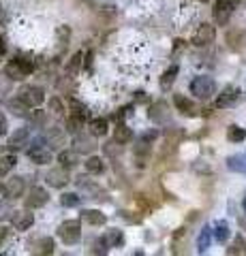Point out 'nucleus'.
Segmentation results:
<instances>
[{"label": "nucleus", "mask_w": 246, "mask_h": 256, "mask_svg": "<svg viewBox=\"0 0 246 256\" xmlns=\"http://www.w3.org/2000/svg\"><path fill=\"white\" fill-rule=\"evenodd\" d=\"M109 132V124L105 118H94L90 120V134L92 137H105Z\"/></svg>", "instance_id": "nucleus-16"}, {"label": "nucleus", "mask_w": 246, "mask_h": 256, "mask_svg": "<svg viewBox=\"0 0 246 256\" xmlns=\"http://www.w3.org/2000/svg\"><path fill=\"white\" fill-rule=\"evenodd\" d=\"M103 239H105V244L109 248H116V246L124 244V235H122V230H118V228H109L107 233L103 235Z\"/></svg>", "instance_id": "nucleus-22"}, {"label": "nucleus", "mask_w": 246, "mask_h": 256, "mask_svg": "<svg viewBox=\"0 0 246 256\" xmlns=\"http://www.w3.org/2000/svg\"><path fill=\"white\" fill-rule=\"evenodd\" d=\"M190 92H193L197 98L208 100L210 96L216 94V84H214V79H212V77H208V75H199V77H195L193 82H190Z\"/></svg>", "instance_id": "nucleus-1"}, {"label": "nucleus", "mask_w": 246, "mask_h": 256, "mask_svg": "<svg viewBox=\"0 0 246 256\" xmlns=\"http://www.w3.org/2000/svg\"><path fill=\"white\" fill-rule=\"evenodd\" d=\"M148 116H150V120L152 122H156V124H161V122H165V118H167V105H165L163 100H158V102H154L152 107H150V111H148Z\"/></svg>", "instance_id": "nucleus-14"}, {"label": "nucleus", "mask_w": 246, "mask_h": 256, "mask_svg": "<svg viewBox=\"0 0 246 256\" xmlns=\"http://www.w3.org/2000/svg\"><path fill=\"white\" fill-rule=\"evenodd\" d=\"M5 52H7V47L3 43V36H0V56H5Z\"/></svg>", "instance_id": "nucleus-40"}, {"label": "nucleus", "mask_w": 246, "mask_h": 256, "mask_svg": "<svg viewBox=\"0 0 246 256\" xmlns=\"http://www.w3.org/2000/svg\"><path fill=\"white\" fill-rule=\"evenodd\" d=\"M133 139V130L126 124H118L114 130V141L116 143H129Z\"/></svg>", "instance_id": "nucleus-23"}, {"label": "nucleus", "mask_w": 246, "mask_h": 256, "mask_svg": "<svg viewBox=\"0 0 246 256\" xmlns=\"http://www.w3.org/2000/svg\"><path fill=\"white\" fill-rule=\"evenodd\" d=\"M58 237L62 239V244L67 246H73L79 242V237H82V224L77 220H67L62 222L58 226Z\"/></svg>", "instance_id": "nucleus-2"}, {"label": "nucleus", "mask_w": 246, "mask_h": 256, "mask_svg": "<svg viewBox=\"0 0 246 256\" xmlns=\"http://www.w3.org/2000/svg\"><path fill=\"white\" fill-rule=\"evenodd\" d=\"M197 2H208V0H197Z\"/></svg>", "instance_id": "nucleus-42"}, {"label": "nucleus", "mask_w": 246, "mask_h": 256, "mask_svg": "<svg viewBox=\"0 0 246 256\" xmlns=\"http://www.w3.org/2000/svg\"><path fill=\"white\" fill-rule=\"evenodd\" d=\"M0 190H5V186H0Z\"/></svg>", "instance_id": "nucleus-43"}, {"label": "nucleus", "mask_w": 246, "mask_h": 256, "mask_svg": "<svg viewBox=\"0 0 246 256\" xmlns=\"http://www.w3.org/2000/svg\"><path fill=\"white\" fill-rule=\"evenodd\" d=\"M50 111L52 114H56V116H60L62 111H65V102H62L60 98H56V96H52L50 98Z\"/></svg>", "instance_id": "nucleus-34"}, {"label": "nucleus", "mask_w": 246, "mask_h": 256, "mask_svg": "<svg viewBox=\"0 0 246 256\" xmlns=\"http://www.w3.org/2000/svg\"><path fill=\"white\" fill-rule=\"evenodd\" d=\"M227 139L231 141V143H240V141H244L246 139V130L244 128H240V126H229L227 128Z\"/></svg>", "instance_id": "nucleus-26"}, {"label": "nucleus", "mask_w": 246, "mask_h": 256, "mask_svg": "<svg viewBox=\"0 0 246 256\" xmlns=\"http://www.w3.org/2000/svg\"><path fill=\"white\" fill-rule=\"evenodd\" d=\"M33 70H35V64L30 60H24V58H15L13 62L7 64V75L11 79H18V82L24 77H28Z\"/></svg>", "instance_id": "nucleus-3"}, {"label": "nucleus", "mask_w": 246, "mask_h": 256, "mask_svg": "<svg viewBox=\"0 0 246 256\" xmlns=\"http://www.w3.org/2000/svg\"><path fill=\"white\" fill-rule=\"evenodd\" d=\"M82 60H84V54L75 52L73 58H71V62H69V73H77V70L82 68Z\"/></svg>", "instance_id": "nucleus-33"}, {"label": "nucleus", "mask_w": 246, "mask_h": 256, "mask_svg": "<svg viewBox=\"0 0 246 256\" xmlns=\"http://www.w3.org/2000/svg\"><path fill=\"white\" fill-rule=\"evenodd\" d=\"M176 75H178V66L173 64V66H169V68L163 73V77H161V88H169L173 82H176Z\"/></svg>", "instance_id": "nucleus-29"}, {"label": "nucleus", "mask_w": 246, "mask_h": 256, "mask_svg": "<svg viewBox=\"0 0 246 256\" xmlns=\"http://www.w3.org/2000/svg\"><path fill=\"white\" fill-rule=\"evenodd\" d=\"M33 222H35V216L28 212V207L22 210V212H15L13 218H11V224H13L15 230H28L30 226H33Z\"/></svg>", "instance_id": "nucleus-12"}, {"label": "nucleus", "mask_w": 246, "mask_h": 256, "mask_svg": "<svg viewBox=\"0 0 246 256\" xmlns=\"http://www.w3.org/2000/svg\"><path fill=\"white\" fill-rule=\"evenodd\" d=\"M173 105H176L180 114H184V116H193V114H195L193 100L186 98V96H182V94H176V96H173Z\"/></svg>", "instance_id": "nucleus-15"}, {"label": "nucleus", "mask_w": 246, "mask_h": 256, "mask_svg": "<svg viewBox=\"0 0 246 256\" xmlns=\"http://www.w3.org/2000/svg\"><path fill=\"white\" fill-rule=\"evenodd\" d=\"M9 107H11V111H15V116H26V111H30V107L20 98V96L9 102Z\"/></svg>", "instance_id": "nucleus-31"}, {"label": "nucleus", "mask_w": 246, "mask_h": 256, "mask_svg": "<svg viewBox=\"0 0 246 256\" xmlns=\"http://www.w3.org/2000/svg\"><path fill=\"white\" fill-rule=\"evenodd\" d=\"M214 239H216L218 244H225L227 239H229V235H231V230H229V224L225 222V220H220V222H216L214 224Z\"/></svg>", "instance_id": "nucleus-19"}, {"label": "nucleus", "mask_w": 246, "mask_h": 256, "mask_svg": "<svg viewBox=\"0 0 246 256\" xmlns=\"http://www.w3.org/2000/svg\"><path fill=\"white\" fill-rule=\"evenodd\" d=\"M24 188H26V184H24V178H20V175H13L11 180H7L5 184V196L7 198H20L24 194Z\"/></svg>", "instance_id": "nucleus-10"}, {"label": "nucleus", "mask_w": 246, "mask_h": 256, "mask_svg": "<svg viewBox=\"0 0 246 256\" xmlns=\"http://www.w3.org/2000/svg\"><path fill=\"white\" fill-rule=\"evenodd\" d=\"M82 218L88 222V224H92V226H101V224L107 222L105 214L99 212V210H84V212H82Z\"/></svg>", "instance_id": "nucleus-17"}, {"label": "nucleus", "mask_w": 246, "mask_h": 256, "mask_svg": "<svg viewBox=\"0 0 246 256\" xmlns=\"http://www.w3.org/2000/svg\"><path fill=\"white\" fill-rule=\"evenodd\" d=\"M47 184H50L52 188H65L67 184H69V169L67 166H56V169H52V171H47Z\"/></svg>", "instance_id": "nucleus-9"}, {"label": "nucleus", "mask_w": 246, "mask_h": 256, "mask_svg": "<svg viewBox=\"0 0 246 256\" xmlns=\"http://www.w3.org/2000/svg\"><path fill=\"white\" fill-rule=\"evenodd\" d=\"M18 164V158L15 154H7V156H0V178H5V175H9L13 171V166Z\"/></svg>", "instance_id": "nucleus-24"}, {"label": "nucleus", "mask_w": 246, "mask_h": 256, "mask_svg": "<svg viewBox=\"0 0 246 256\" xmlns=\"http://www.w3.org/2000/svg\"><path fill=\"white\" fill-rule=\"evenodd\" d=\"M82 126H84V120H82V118L69 116V120H67V128H65V130H67V132H71V134H77L79 130H82Z\"/></svg>", "instance_id": "nucleus-30"}, {"label": "nucleus", "mask_w": 246, "mask_h": 256, "mask_svg": "<svg viewBox=\"0 0 246 256\" xmlns=\"http://www.w3.org/2000/svg\"><path fill=\"white\" fill-rule=\"evenodd\" d=\"M28 158L33 160L35 164H47L54 160V154L50 148H43V146H33L28 150Z\"/></svg>", "instance_id": "nucleus-11"}, {"label": "nucleus", "mask_w": 246, "mask_h": 256, "mask_svg": "<svg viewBox=\"0 0 246 256\" xmlns=\"http://www.w3.org/2000/svg\"><path fill=\"white\" fill-rule=\"evenodd\" d=\"M240 88H233V86H229L225 88L223 92L218 94V98H216V107L218 109H227V107H233L237 100H240Z\"/></svg>", "instance_id": "nucleus-8"}, {"label": "nucleus", "mask_w": 246, "mask_h": 256, "mask_svg": "<svg viewBox=\"0 0 246 256\" xmlns=\"http://www.w3.org/2000/svg\"><path fill=\"white\" fill-rule=\"evenodd\" d=\"M212 237H214V233L212 230L205 226L201 233H199V239H197V248H199V252H205L210 248V242H212Z\"/></svg>", "instance_id": "nucleus-27"}, {"label": "nucleus", "mask_w": 246, "mask_h": 256, "mask_svg": "<svg viewBox=\"0 0 246 256\" xmlns=\"http://www.w3.org/2000/svg\"><path fill=\"white\" fill-rule=\"evenodd\" d=\"M7 233H9V230H7V226H3V224H0V244H3L5 239H7Z\"/></svg>", "instance_id": "nucleus-39"}, {"label": "nucleus", "mask_w": 246, "mask_h": 256, "mask_svg": "<svg viewBox=\"0 0 246 256\" xmlns=\"http://www.w3.org/2000/svg\"><path fill=\"white\" fill-rule=\"evenodd\" d=\"M47 143L52 148H65V132L60 128H50L47 130Z\"/></svg>", "instance_id": "nucleus-21"}, {"label": "nucleus", "mask_w": 246, "mask_h": 256, "mask_svg": "<svg viewBox=\"0 0 246 256\" xmlns=\"http://www.w3.org/2000/svg\"><path fill=\"white\" fill-rule=\"evenodd\" d=\"M43 120H45V116H43V111H41V109H37V107H35V111H30V124L41 126V124H43Z\"/></svg>", "instance_id": "nucleus-35"}, {"label": "nucleus", "mask_w": 246, "mask_h": 256, "mask_svg": "<svg viewBox=\"0 0 246 256\" xmlns=\"http://www.w3.org/2000/svg\"><path fill=\"white\" fill-rule=\"evenodd\" d=\"M227 166L233 173H246V154H235L227 158Z\"/></svg>", "instance_id": "nucleus-18"}, {"label": "nucleus", "mask_w": 246, "mask_h": 256, "mask_svg": "<svg viewBox=\"0 0 246 256\" xmlns=\"http://www.w3.org/2000/svg\"><path fill=\"white\" fill-rule=\"evenodd\" d=\"M47 201H50V194H47V190L41 188V186H35V188H30L24 205H26L28 210H39V207H43Z\"/></svg>", "instance_id": "nucleus-6"}, {"label": "nucleus", "mask_w": 246, "mask_h": 256, "mask_svg": "<svg viewBox=\"0 0 246 256\" xmlns=\"http://www.w3.org/2000/svg\"><path fill=\"white\" fill-rule=\"evenodd\" d=\"M18 94H20V98L26 102L30 109L43 105V100H45V90H43V88H39V86H26V88H22Z\"/></svg>", "instance_id": "nucleus-5"}, {"label": "nucleus", "mask_w": 246, "mask_h": 256, "mask_svg": "<svg viewBox=\"0 0 246 256\" xmlns=\"http://www.w3.org/2000/svg\"><path fill=\"white\" fill-rule=\"evenodd\" d=\"M156 137H158V134H156V130H152V132H146V134H144V137H141V139H144L146 143H152Z\"/></svg>", "instance_id": "nucleus-38"}, {"label": "nucleus", "mask_w": 246, "mask_h": 256, "mask_svg": "<svg viewBox=\"0 0 246 256\" xmlns=\"http://www.w3.org/2000/svg\"><path fill=\"white\" fill-rule=\"evenodd\" d=\"M214 36H216V30H214L212 24H201L193 34V45L195 47H205V45H210L214 41Z\"/></svg>", "instance_id": "nucleus-7"}, {"label": "nucleus", "mask_w": 246, "mask_h": 256, "mask_svg": "<svg viewBox=\"0 0 246 256\" xmlns=\"http://www.w3.org/2000/svg\"><path fill=\"white\" fill-rule=\"evenodd\" d=\"M7 128H9V124H7V118L0 114V137H3V134H7Z\"/></svg>", "instance_id": "nucleus-37"}, {"label": "nucleus", "mask_w": 246, "mask_h": 256, "mask_svg": "<svg viewBox=\"0 0 246 256\" xmlns=\"http://www.w3.org/2000/svg\"><path fill=\"white\" fill-rule=\"evenodd\" d=\"M52 252H54V242L52 239H43L39 244V254H52Z\"/></svg>", "instance_id": "nucleus-36"}, {"label": "nucleus", "mask_w": 246, "mask_h": 256, "mask_svg": "<svg viewBox=\"0 0 246 256\" xmlns=\"http://www.w3.org/2000/svg\"><path fill=\"white\" fill-rule=\"evenodd\" d=\"M69 109H71V116L82 118L84 122H86V118H88V109H86V105H82L79 100H71L69 102Z\"/></svg>", "instance_id": "nucleus-28"}, {"label": "nucleus", "mask_w": 246, "mask_h": 256, "mask_svg": "<svg viewBox=\"0 0 246 256\" xmlns=\"http://www.w3.org/2000/svg\"><path fill=\"white\" fill-rule=\"evenodd\" d=\"M237 6H240V0H216L214 2V20L218 24H227Z\"/></svg>", "instance_id": "nucleus-4"}, {"label": "nucleus", "mask_w": 246, "mask_h": 256, "mask_svg": "<svg viewBox=\"0 0 246 256\" xmlns=\"http://www.w3.org/2000/svg\"><path fill=\"white\" fill-rule=\"evenodd\" d=\"M242 207H244V212H246V196H244V201H242Z\"/></svg>", "instance_id": "nucleus-41"}, {"label": "nucleus", "mask_w": 246, "mask_h": 256, "mask_svg": "<svg viewBox=\"0 0 246 256\" xmlns=\"http://www.w3.org/2000/svg\"><path fill=\"white\" fill-rule=\"evenodd\" d=\"M58 160L62 166H67V169H71V166L77 164V152H71V150H62L58 154Z\"/></svg>", "instance_id": "nucleus-25"}, {"label": "nucleus", "mask_w": 246, "mask_h": 256, "mask_svg": "<svg viewBox=\"0 0 246 256\" xmlns=\"http://www.w3.org/2000/svg\"><path fill=\"white\" fill-rule=\"evenodd\" d=\"M60 203L65 207H77L79 205V196L75 194V192H65V194L60 196Z\"/></svg>", "instance_id": "nucleus-32"}, {"label": "nucleus", "mask_w": 246, "mask_h": 256, "mask_svg": "<svg viewBox=\"0 0 246 256\" xmlns=\"http://www.w3.org/2000/svg\"><path fill=\"white\" fill-rule=\"evenodd\" d=\"M84 166H86V171L94 173V175H99V173L105 171V162H103L101 156H90V158L84 162Z\"/></svg>", "instance_id": "nucleus-20"}, {"label": "nucleus", "mask_w": 246, "mask_h": 256, "mask_svg": "<svg viewBox=\"0 0 246 256\" xmlns=\"http://www.w3.org/2000/svg\"><path fill=\"white\" fill-rule=\"evenodd\" d=\"M26 141H28V128L22 126V128H18V130H13V134L9 137V148L13 152L15 150H22L24 146H26Z\"/></svg>", "instance_id": "nucleus-13"}]
</instances>
